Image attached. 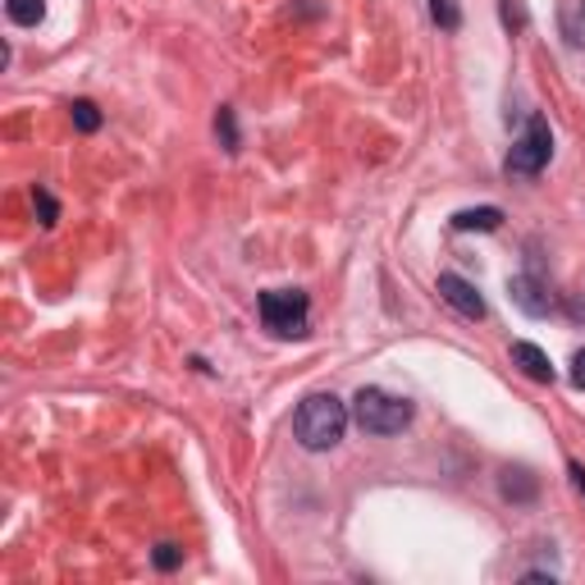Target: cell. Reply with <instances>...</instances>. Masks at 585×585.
Listing matches in <instances>:
<instances>
[{
    "label": "cell",
    "mask_w": 585,
    "mask_h": 585,
    "mask_svg": "<svg viewBox=\"0 0 585 585\" xmlns=\"http://www.w3.org/2000/svg\"><path fill=\"white\" fill-rule=\"evenodd\" d=\"M347 416H353V412H347L334 394H311V399H302V407L293 416V435H297V444L306 453H325V448H334L343 440Z\"/></svg>",
    "instance_id": "obj_1"
},
{
    "label": "cell",
    "mask_w": 585,
    "mask_h": 585,
    "mask_svg": "<svg viewBox=\"0 0 585 585\" xmlns=\"http://www.w3.org/2000/svg\"><path fill=\"white\" fill-rule=\"evenodd\" d=\"M353 421L366 435H403L412 425V403L389 394V389H357L353 399Z\"/></svg>",
    "instance_id": "obj_2"
},
{
    "label": "cell",
    "mask_w": 585,
    "mask_h": 585,
    "mask_svg": "<svg viewBox=\"0 0 585 585\" xmlns=\"http://www.w3.org/2000/svg\"><path fill=\"white\" fill-rule=\"evenodd\" d=\"M306 293L297 289H270L261 293V321L270 334H280V339H297L306 334Z\"/></svg>",
    "instance_id": "obj_3"
},
{
    "label": "cell",
    "mask_w": 585,
    "mask_h": 585,
    "mask_svg": "<svg viewBox=\"0 0 585 585\" xmlns=\"http://www.w3.org/2000/svg\"><path fill=\"white\" fill-rule=\"evenodd\" d=\"M549 155H554V133H549V124L535 120L526 124V133L513 142V155H508V174H517V179H535L544 165H549Z\"/></svg>",
    "instance_id": "obj_4"
},
{
    "label": "cell",
    "mask_w": 585,
    "mask_h": 585,
    "mask_svg": "<svg viewBox=\"0 0 585 585\" xmlns=\"http://www.w3.org/2000/svg\"><path fill=\"white\" fill-rule=\"evenodd\" d=\"M440 297H444L453 311H462L466 321H481V316H485V297L476 293V284H466L462 275H440Z\"/></svg>",
    "instance_id": "obj_5"
},
{
    "label": "cell",
    "mask_w": 585,
    "mask_h": 585,
    "mask_svg": "<svg viewBox=\"0 0 585 585\" xmlns=\"http://www.w3.org/2000/svg\"><path fill=\"white\" fill-rule=\"evenodd\" d=\"M508 297L526 311V316H549V311H554V293H549V284H539L535 275H517V280H508Z\"/></svg>",
    "instance_id": "obj_6"
},
{
    "label": "cell",
    "mask_w": 585,
    "mask_h": 585,
    "mask_svg": "<svg viewBox=\"0 0 585 585\" xmlns=\"http://www.w3.org/2000/svg\"><path fill=\"white\" fill-rule=\"evenodd\" d=\"M513 366H522V375L535 380V384H549L554 380L549 353H544V347H535V343H513Z\"/></svg>",
    "instance_id": "obj_7"
},
{
    "label": "cell",
    "mask_w": 585,
    "mask_h": 585,
    "mask_svg": "<svg viewBox=\"0 0 585 585\" xmlns=\"http://www.w3.org/2000/svg\"><path fill=\"white\" fill-rule=\"evenodd\" d=\"M498 224H503V211H498V206H476V211H457V215H453V229H457V233H472V229L494 233Z\"/></svg>",
    "instance_id": "obj_8"
},
{
    "label": "cell",
    "mask_w": 585,
    "mask_h": 585,
    "mask_svg": "<svg viewBox=\"0 0 585 585\" xmlns=\"http://www.w3.org/2000/svg\"><path fill=\"white\" fill-rule=\"evenodd\" d=\"M6 14L19 28H37V23L47 19V0H6Z\"/></svg>",
    "instance_id": "obj_9"
},
{
    "label": "cell",
    "mask_w": 585,
    "mask_h": 585,
    "mask_svg": "<svg viewBox=\"0 0 585 585\" xmlns=\"http://www.w3.org/2000/svg\"><path fill=\"white\" fill-rule=\"evenodd\" d=\"M503 494L517 498V503H531V498H535V481H531V472H503Z\"/></svg>",
    "instance_id": "obj_10"
},
{
    "label": "cell",
    "mask_w": 585,
    "mask_h": 585,
    "mask_svg": "<svg viewBox=\"0 0 585 585\" xmlns=\"http://www.w3.org/2000/svg\"><path fill=\"white\" fill-rule=\"evenodd\" d=\"M69 114H73V129H78V133H97V129H101V110H97L92 101H73Z\"/></svg>",
    "instance_id": "obj_11"
},
{
    "label": "cell",
    "mask_w": 585,
    "mask_h": 585,
    "mask_svg": "<svg viewBox=\"0 0 585 585\" xmlns=\"http://www.w3.org/2000/svg\"><path fill=\"white\" fill-rule=\"evenodd\" d=\"M431 19H435L440 28H448V32L462 28V10L453 6V0H431Z\"/></svg>",
    "instance_id": "obj_12"
},
{
    "label": "cell",
    "mask_w": 585,
    "mask_h": 585,
    "mask_svg": "<svg viewBox=\"0 0 585 585\" xmlns=\"http://www.w3.org/2000/svg\"><path fill=\"white\" fill-rule=\"evenodd\" d=\"M32 206H37V220H42L47 229L60 220V206H56V198H51L47 188H37V192H32Z\"/></svg>",
    "instance_id": "obj_13"
},
{
    "label": "cell",
    "mask_w": 585,
    "mask_h": 585,
    "mask_svg": "<svg viewBox=\"0 0 585 585\" xmlns=\"http://www.w3.org/2000/svg\"><path fill=\"white\" fill-rule=\"evenodd\" d=\"M215 133L224 138L229 151H239V129H233V110H220V114H215Z\"/></svg>",
    "instance_id": "obj_14"
},
{
    "label": "cell",
    "mask_w": 585,
    "mask_h": 585,
    "mask_svg": "<svg viewBox=\"0 0 585 585\" xmlns=\"http://www.w3.org/2000/svg\"><path fill=\"white\" fill-rule=\"evenodd\" d=\"M183 563V549H179V544H155V567H161V572H174Z\"/></svg>",
    "instance_id": "obj_15"
},
{
    "label": "cell",
    "mask_w": 585,
    "mask_h": 585,
    "mask_svg": "<svg viewBox=\"0 0 585 585\" xmlns=\"http://www.w3.org/2000/svg\"><path fill=\"white\" fill-rule=\"evenodd\" d=\"M572 384H576V389H585V347L572 357Z\"/></svg>",
    "instance_id": "obj_16"
},
{
    "label": "cell",
    "mask_w": 585,
    "mask_h": 585,
    "mask_svg": "<svg viewBox=\"0 0 585 585\" xmlns=\"http://www.w3.org/2000/svg\"><path fill=\"white\" fill-rule=\"evenodd\" d=\"M572 476H576V490L585 494V472H581V466H572Z\"/></svg>",
    "instance_id": "obj_17"
}]
</instances>
